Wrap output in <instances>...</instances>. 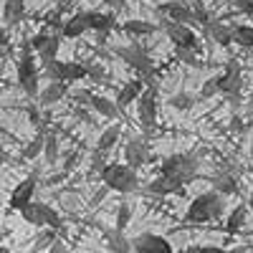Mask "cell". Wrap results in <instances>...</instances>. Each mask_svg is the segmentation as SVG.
Returning <instances> with one entry per match:
<instances>
[{
  "instance_id": "obj_1",
  "label": "cell",
  "mask_w": 253,
  "mask_h": 253,
  "mask_svg": "<svg viewBox=\"0 0 253 253\" xmlns=\"http://www.w3.org/2000/svg\"><path fill=\"white\" fill-rule=\"evenodd\" d=\"M225 213V198L215 190L200 193L198 198L190 200L187 210H185V223L190 225H203V223H213L218 218H223Z\"/></svg>"
},
{
  "instance_id": "obj_2",
  "label": "cell",
  "mask_w": 253,
  "mask_h": 253,
  "mask_svg": "<svg viewBox=\"0 0 253 253\" xmlns=\"http://www.w3.org/2000/svg\"><path fill=\"white\" fill-rule=\"evenodd\" d=\"M198 170H200V157L195 152H177L165 157L160 165V175L167 180H175L180 185H187L198 180Z\"/></svg>"
},
{
  "instance_id": "obj_3",
  "label": "cell",
  "mask_w": 253,
  "mask_h": 253,
  "mask_svg": "<svg viewBox=\"0 0 253 253\" xmlns=\"http://www.w3.org/2000/svg\"><path fill=\"white\" fill-rule=\"evenodd\" d=\"M99 177H101L104 187H109L112 193H119V195H129V193L139 190L137 170H132L124 162H107V167L99 172Z\"/></svg>"
},
{
  "instance_id": "obj_4",
  "label": "cell",
  "mask_w": 253,
  "mask_h": 253,
  "mask_svg": "<svg viewBox=\"0 0 253 253\" xmlns=\"http://www.w3.org/2000/svg\"><path fill=\"white\" fill-rule=\"evenodd\" d=\"M15 74H18V86L26 91V96H38V81H41V71L36 66V56H33V48H31V41H23V51H20V58H18V66H15Z\"/></svg>"
},
{
  "instance_id": "obj_5",
  "label": "cell",
  "mask_w": 253,
  "mask_h": 253,
  "mask_svg": "<svg viewBox=\"0 0 253 253\" xmlns=\"http://www.w3.org/2000/svg\"><path fill=\"white\" fill-rule=\"evenodd\" d=\"M114 56H119L126 66L134 69L142 81H150L155 76V61H152V56L147 53L144 48H139L134 43L132 46H114Z\"/></svg>"
},
{
  "instance_id": "obj_6",
  "label": "cell",
  "mask_w": 253,
  "mask_h": 253,
  "mask_svg": "<svg viewBox=\"0 0 253 253\" xmlns=\"http://www.w3.org/2000/svg\"><path fill=\"white\" fill-rule=\"evenodd\" d=\"M18 213L28 225H36V228H51V230H61L63 228V218L58 215V210H53L46 203H36L33 200L23 210H18Z\"/></svg>"
},
{
  "instance_id": "obj_7",
  "label": "cell",
  "mask_w": 253,
  "mask_h": 253,
  "mask_svg": "<svg viewBox=\"0 0 253 253\" xmlns=\"http://www.w3.org/2000/svg\"><path fill=\"white\" fill-rule=\"evenodd\" d=\"M167 41L175 46V48H182V51H200V38L195 36V31L190 26H182V23H175V20H167V18H160V26H157Z\"/></svg>"
},
{
  "instance_id": "obj_8",
  "label": "cell",
  "mask_w": 253,
  "mask_h": 253,
  "mask_svg": "<svg viewBox=\"0 0 253 253\" xmlns=\"http://www.w3.org/2000/svg\"><path fill=\"white\" fill-rule=\"evenodd\" d=\"M157 112H160V104H157V86H144V91L137 99V117L139 124L144 126L147 132L155 129L157 124Z\"/></svg>"
},
{
  "instance_id": "obj_9",
  "label": "cell",
  "mask_w": 253,
  "mask_h": 253,
  "mask_svg": "<svg viewBox=\"0 0 253 253\" xmlns=\"http://www.w3.org/2000/svg\"><path fill=\"white\" fill-rule=\"evenodd\" d=\"M157 13H160V18L175 20V23H182V26H190V28L198 26L193 8H190L187 3H182V0H167V3H160Z\"/></svg>"
},
{
  "instance_id": "obj_10",
  "label": "cell",
  "mask_w": 253,
  "mask_h": 253,
  "mask_svg": "<svg viewBox=\"0 0 253 253\" xmlns=\"http://www.w3.org/2000/svg\"><path fill=\"white\" fill-rule=\"evenodd\" d=\"M241 86H243V76H241V66L236 58H230L225 63V69L220 74V96H228L230 101H236L241 96Z\"/></svg>"
},
{
  "instance_id": "obj_11",
  "label": "cell",
  "mask_w": 253,
  "mask_h": 253,
  "mask_svg": "<svg viewBox=\"0 0 253 253\" xmlns=\"http://www.w3.org/2000/svg\"><path fill=\"white\" fill-rule=\"evenodd\" d=\"M134 253H175L172 243L160 233H139L132 241Z\"/></svg>"
},
{
  "instance_id": "obj_12",
  "label": "cell",
  "mask_w": 253,
  "mask_h": 253,
  "mask_svg": "<svg viewBox=\"0 0 253 253\" xmlns=\"http://www.w3.org/2000/svg\"><path fill=\"white\" fill-rule=\"evenodd\" d=\"M36 187H38V177L36 175H28L26 180H20L15 187H13V193H10V210H23L28 203H33V195H36Z\"/></svg>"
},
{
  "instance_id": "obj_13",
  "label": "cell",
  "mask_w": 253,
  "mask_h": 253,
  "mask_svg": "<svg viewBox=\"0 0 253 253\" xmlns=\"http://www.w3.org/2000/svg\"><path fill=\"white\" fill-rule=\"evenodd\" d=\"M147 157H150V147H147L144 137H132L124 144V165H129L132 170H139Z\"/></svg>"
},
{
  "instance_id": "obj_14",
  "label": "cell",
  "mask_w": 253,
  "mask_h": 253,
  "mask_svg": "<svg viewBox=\"0 0 253 253\" xmlns=\"http://www.w3.org/2000/svg\"><path fill=\"white\" fill-rule=\"evenodd\" d=\"M144 193H147V195H155V198L182 195V193H185V185H180V182H175V180H167V177H162V175H160V177H155V180L147 182Z\"/></svg>"
},
{
  "instance_id": "obj_15",
  "label": "cell",
  "mask_w": 253,
  "mask_h": 253,
  "mask_svg": "<svg viewBox=\"0 0 253 253\" xmlns=\"http://www.w3.org/2000/svg\"><path fill=\"white\" fill-rule=\"evenodd\" d=\"M208 180H210V185H213L215 193H220L223 198L236 195V193H238V177H236L233 172H228L225 167H223V170H215Z\"/></svg>"
},
{
  "instance_id": "obj_16",
  "label": "cell",
  "mask_w": 253,
  "mask_h": 253,
  "mask_svg": "<svg viewBox=\"0 0 253 253\" xmlns=\"http://www.w3.org/2000/svg\"><path fill=\"white\" fill-rule=\"evenodd\" d=\"M86 20H89V31L99 33V36H109L117 28V15L114 13H101V10H86Z\"/></svg>"
},
{
  "instance_id": "obj_17",
  "label": "cell",
  "mask_w": 253,
  "mask_h": 253,
  "mask_svg": "<svg viewBox=\"0 0 253 253\" xmlns=\"http://www.w3.org/2000/svg\"><path fill=\"white\" fill-rule=\"evenodd\" d=\"M144 91V81L142 79H132V81H126L124 86L117 91V96H114V104H117V109L122 112V109H126L129 104H134L137 99H139V94Z\"/></svg>"
},
{
  "instance_id": "obj_18",
  "label": "cell",
  "mask_w": 253,
  "mask_h": 253,
  "mask_svg": "<svg viewBox=\"0 0 253 253\" xmlns=\"http://www.w3.org/2000/svg\"><path fill=\"white\" fill-rule=\"evenodd\" d=\"M63 96H69V84L63 81H48L46 89L38 91V107H53V104H58Z\"/></svg>"
},
{
  "instance_id": "obj_19",
  "label": "cell",
  "mask_w": 253,
  "mask_h": 253,
  "mask_svg": "<svg viewBox=\"0 0 253 253\" xmlns=\"http://www.w3.org/2000/svg\"><path fill=\"white\" fill-rule=\"evenodd\" d=\"M203 28H205L208 38L213 41V43H218L223 48H228L230 43H233V26H225L223 20H210V23L203 26Z\"/></svg>"
},
{
  "instance_id": "obj_20",
  "label": "cell",
  "mask_w": 253,
  "mask_h": 253,
  "mask_svg": "<svg viewBox=\"0 0 253 253\" xmlns=\"http://www.w3.org/2000/svg\"><path fill=\"white\" fill-rule=\"evenodd\" d=\"M89 31V20H86V10H81V13H74L69 15L66 20H63V26H61V36L63 38H81L84 33Z\"/></svg>"
},
{
  "instance_id": "obj_21",
  "label": "cell",
  "mask_w": 253,
  "mask_h": 253,
  "mask_svg": "<svg viewBox=\"0 0 253 253\" xmlns=\"http://www.w3.org/2000/svg\"><path fill=\"white\" fill-rule=\"evenodd\" d=\"M122 31L126 36H132V38H147V36H152L157 31V26L150 23V20H144V18H129V20L122 23Z\"/></svg>"
},
{
  "instance_id": "obj_22",
  "label": "cell",
  "mask_w": 253,
  "mask_h": 253,
  "mask_svg": "<svg viewBox=\"0 0 253 253\" xmlns=\"http://www.w3.org/2000/svg\"><path fill=\"white\" fill-rule=\"evenodd\" d=\"M89 74H86V63H79V61H63L61 63V81L63 84H76V81H81V79H86Z\"/></svg>"
},
{
  "instance_id": "obj_23",
  "label": "cell",
  "mask_w": 253,
  "mask_h": 253,
  "mask_svg": "<svg viewBox=\"0 0 253 253\" xmlns=\"http://www.w3.org/2000/svg\"><path fill=\"white\" fill-rule=\"evenodd\" d=\"M26 18V0H5L3 3V20L5 26H18Z\"/></svg>"
},
{
  "instance_id": "obj_24",
  "label": "cell",
  "mask_w": 253,
  "mask_h": 253,
  "mask_svg": "<svg viewBox=\"0 0 253 253\" xmlns=\"http://www.w3.org/2000/svg\"><path fill=\"white\" fill-rule=\"evenodd\" d=\"M89 109H94L99 117H107V119H114L119 114L114 99L109 96H101V94H91V101H89Z\"/></svg>"
},
{
  "instance_id": "obj_25",
  "label": "cell",
  "mask_w": 253,
  "mask_h": 253,
  "mask_svg": "<svg viewBox=\"0 0 253 253\" xmlns=\"http://www.w3.org/2000/svg\"><path fill=\"white\" fill-rule=\"evenodd\" d=\"M119 137H122V124L114 122V124H109L107 129L99 134V139H96V150L107 155L109 150H114V144L119 142Z\"/></svg>"
},
{
  "instance_id": "obj_26",
  "label": "cell",
  "mask_w": 253,
  "mask_h": 253,
  "mask_svg": "<svg viewBox=\"0 0 253 253\" xmlns=\"http://www.w3.org/2000/svg\"><path fill=\"white\" fill-rule=\"evenodd\" d=\"M246 220H248V205L241 203V205H236V208L228 213V218H225V230L233 236V233H238V230L246 225Z\"/></svg>"
},
{
  "instance_id": "obj_27",
  "label": "cell",
  "mask_w": 253,
  "mask_h": 253,
  "mask_svg": "<svg viewBox=\"0 0 253 253\" xmlns=\"http://www.w3.org/2000/svg\"><path fill=\"white\" fill-rule=\"evenodd\" d=\"M107 243H109V251L112 253H134L132 248V241H126L122 230H107Z\"/></svg>"
},
{
  "instance_id": "obj_28",
  "label": "cell",
  "mask_w": 253,
  "mask_h": 253,
  "mask_svg": "<svg viewBox=\"0 0 253 253\" xmlns=\"http://www.w3.org/2000/svg\"><path fill=\"white\" fill-rule=\"evenodd\" d=\"M61 38H63L61 33H53V36H51V38L46 41V46L38 51V58H41V63H43V66H46V63H51V61H56V58H58Z\"/></svg>"
},
{
  "instance_id": "obj_29",
  "label": "cell",
  "mask_w": 253,
  "mask_h": 253,
  "mask_svg": "<svg viewBox=\"0 0 253 253\" xmlns=\"http://www.w3.org/2000/svg\"><path fill=\"white\" fill-rule=\"evenodd\" d=\"M43 144H46V132H38L23 150H20V157L23 160H36V157H43Z\"/></svg>"
},
{
  "instance_id": "obj_30",
  "label": "cell",
  "mask_w": 253,
  "mask_h": 253,
  "mask_svg": "<svg viewBox=\"0 0 253 253\" xmlns=\"http://www.w3.org/2000/svg\"><path fill=\"white\" fill-rule=\"evenodd\" d=\"M233 43H238L241 48L253 51V26H246V23L233 26Z\"/></svg>"
},
{
  "instance_id": "obj_31",
  "label": "cell",
  "mask_w": 253,
  "mask_h": 253,
  "mask_svg": "<svg viewBox=\"0 0 253 253\" xmlns=\"http://www.w3.org/2000/svg\"><path fill=\"white\" fill-rule=\"evenodd\" d=\"M213 96H220V74L205 79L200 91H198V101H208V99H213Z\"/></svg>"
},
{
  "instance_id": "obj_32",
  "label": "cell",
  "mask_w": 253,
  "mask_h": 253,
  "mask_svg": "<svg viewBox=\"0 0 253 253\" xmlns=\"http://www.w3.org/2000/svg\"><path fill=\"white\" fill-rule=\"evenodd\" d=\"M195 101H198L195 94H190V91H177L175 96H170V107H175L177 112H187V109L195 107Z\"/></svg>"
},
{
  "instance_id": "obj_33",
  "label": "cell",
  "mask_w": 253,
  "mask_h": 253,
  "mask_svg": "<svg viewBox=\"0 0 253 253\" xmlns=\"http://www.w3.org/2000/svg\"><path fill=\"white\" fill-rule=\"evenodd\" d=\"M43 157L48 165L58 162V137L53 132H46V144H43Z\"/></svg>"
},
{
  "instance_id": "obj_34",
  "label": "cell",
  "mask_w": 253,
  "mask_h": 253,
  "mask_svg": "<svg viewBox=\"0 0 253 253\" xmlns=\"http://www.w3.org/2000/svg\"><path fill=\"white\" fill-rule=\"evenodd\" d=\"M129 220H132V208H129V203H119V208H117V218H114V228L124 233V228L129 225Z\"/></svg>"
},
{
  "instance_id": "obj_35",
  "label": "cell",
  "mask_w": 253,
  "mask_h": 253,
  "mask_svg": "<svg viewBox=\"0 0 253 253\" xmlns=\"http://www.w3.org/2000/svg\"><path fill=\"white\" fill-rule=\"evenodd\" d=\"M53 33H56V31H51L48 26H43V28H41V31H38V33H36V36L31 38V48H33V51L38 53L41 48H43V46H46V41H48V38H51Z\"/></svg>"
},
{
  "instance_id": "obj_36",
  "label": "cell",
  "mask_w": 253,
  "mask_h": 253,
  "mask_svg": "<svg viewBox=\"0 0 253 253\" xmlns=\"http://www.w3.org/2000/svg\"><path fill=\"white\" fill-rule=\"evenodd\" d=\"M56 238H58V236H56V230H51V228L41 230V233H38V238H36V246H33V251H43V248H48V246H51Z\"/></svg>"
},
{
  "instance_id": "obj_37",
  "label": "cell",
  "mask_w": 253,
  "mask_h": 253,
  "mask_svg": "<svg viewBox=\"0 0 253 253\" xmlns=\"http://www.w3.org/2000/svg\"><path fill=\"white\" fill-rule=\"evenodd\" d=\"M190 8H193V13H195V20H198L200 26H208L210 20H213V18H210V13L205 10L203 0H193V5H190Z\"/></svg>"
},
{
  "instance_id": "obj_38",
  "label": "cell",
  "mask_w": 253,
  "mask_h": 253,
  "mask_svg": "<svg viewBox=\"0 0 253 253\" xmlns=\"http://www.w3.org/2000/svg\"><path fill=\"white\" fill-rule=\"evenodd\" d=\"M175 53H177V61H182V63H187V66H200V51H182V48H175Z\"/></svg>"
},
{
  "instance_id": "obj_39",
  "label": "cell",
  "mask_w": 253,
  "mask_h": 253,
  "mask_svg": "<svg viewBox=\"0 0 253 253\" xmlns=\"http://www.w3.org/2000/svg\"><path fill=\"white\" fill-rule=\"evenodd\" d=\"M91 94L94 91H86V89H79L71 94V101L76 104V107H89V101H91Z\"/></svg>"
},
{
  "instance_id": "obj_40",
  "label": "cell",
  "mask_w": 253,
  "mask_h": 253,
  "mask_svg": "<svg viewBox=\"0 0 253 253\" xmlns=\"http://www.w3.org/2000/svg\"><path fill=\"white\" fill-rule=\"evenodd\" d=\"M86 74H89L94 81H107V71H104L99 63H86Z\"/></svg>"
},
{
  "instance_id": "obj_41",
  "label": "cell",
  "mask_w": 253,
  "mask_h": 253,
  "mask_svg": "<svg viewBox=\"0 0 253 253\" xmlns=\"http://www.w3.org/2000/svg\"><path fill=\"white\" fill-rule=\"evenodd\" d=\"M185 253H228V251L220 248V246H193V248H187Z\"/></svg>"
},
{
  "instance_id": "obj_42",
  "label": "cell",
  "mask_w": 253,
  "mask_h": 253,
  "mask_svg": "<svg viewBox=\"0 0 253 253\" xmlns=\"http://www.w3.org/2000/svg\"><path fill=\"white\" fill-rule=\"evenodd\" d=\"M236 10L253 18V0H236Z\"/></svg>"
},
{
  "instance_id": "obj_43",
  "label": "cell",
  "mask_w": 253,
  "mask_h": 253,
  "mask_svg": "<svg viewBox=\"0 0 253 253\" xmlns=\"http://www.w3.org/2000/svg\"><path fill=\"white\" fill-rule=\"evenodd\" d=\"M104 167H107V162H104V152H94V157H91V170H96V172H101Z\"/></svg>"
},
{
  "instance_id": "obj_44",
  "label": "cell",
  "mask_w": 253,
  "mask_h": 253,
  "mask_svg": "<svg viewBox=\"0 0 253 253\" xmlns=\"http://www.w3.org/2000/svg\"><path fill=\"white\" fill-rule=\"evenodd\" d=\"M48 253H69V251H66V246H63L61 238H56V241L48 246Z\"/></svg>"
},
{
  "instance_id": "obj_45",
  "label": "cell",
  "mask_w": 253,
  "mask_h": 253,
  "mask_svg": "<svg viewBox=\"0 0 253 253\" xmlns=\"http://www.w3.org/2000/svg\"><path fill=\"white\" fill-rule=\"evenodd\" d=\"M86 109H89V107H76V109H74V114H76V117H79L81 122L91 124V117H89V112H86Z\"/></svg>"
},
{
  "instance_id": "obj_46",
  "label": "cell",
  "mask_w": 253,
  "mask_h": 253,
  "mask_svg": "<svg viewBox=\"0 0 253 253\" xmlns=\"http://www.w3.org/2000/svg\"><path fill=\"white\" fill-rule=\"evenodd\" d=\"M8 46V33H5V28L0 26V48H5Z\"/></svg>"
},
{
  "instance_id": "obj_47",
  "label": "cell",
  "mask_w": 253,
  "mask_h": 253,
  "mask_svg": "<svg viewBox=\"0 0 253 253\" xmlns=\"http://www.w3.org/2000/svg\"><path fill=\"white\" fill-rule=\"evenodd\" d=\"M107 190H109V187H101L99 193L94 195V203H101V200H104V195H107Z\"/></svg>"
},
{
  "instance_id": "obj_48",
  "label": "cell",
  "mask_w": 253,
  "mask_h": 253,
  "mask_svg": "<svg viewBox=\"0 0 253 253\" xmlns=\"http://www.w3.org/2000/svg\"><path fill=\"white\" fill-rule=\"evenodd\" d=\"M104 3H107V5H112V8H122V5L126 3V0H104Z\"/></svg>"
},
{
  "instance_id": "obj_49",
  "label": "cell",
  "mask_w": 253,
  "mask_h": 253,
  "mask_svg": "<svg viewBox=\"0 0 253 253\" xmlns=\"http://www.w3.org/2000/svg\"><path fill=\"white\" fill-rule=\"evenodd\" d=\"M246 112L253 114V91H251V96H248V101H246Z\"/></svg>"
},
{
  "instance_id": "obj_50",
  "label": "cell",
  "mask_w": 253,
  "mask_h": 253,
  "mask_svg": "<svg viewBox=\"0 0 253 253\" xmlns=\"http://www.w3.org/2000/svg\"><path fill=\"white\" fill-rule=\"evenodd\" d=\"M228 253H251L248 248H243V246H236V248H230Z\"/></svg>"
},
{
  "instance_id": "obj_51",
  "label": "cell",
  "mask_w": 253,
  "mask_h": 253,
  "mask_svg": "<svg viewBox=\"0 0 253 253\" xmlns=\"http://www.w3.org/2000/svg\"><path fill=\"white\" fill-rule=\"evenodd\" d=\"M246 205H248V210H253V187H251V195H248V203Z\"/></svg>"
},
{
  "instance_id": "obj_52",
  "label": "cell",
  "mask_w": 253,
  "mask_h": 253,
  "mask_svg": "<svg viewBox=\"0 0 253 253\" xmlns=\"http://www.w3.org/2000/svg\"><path fill=\"white\" fill-rule=\"evenodd\" d=\"M0 253H10V251H8V248H0Z\"/></svg>"
}]
</instances>
